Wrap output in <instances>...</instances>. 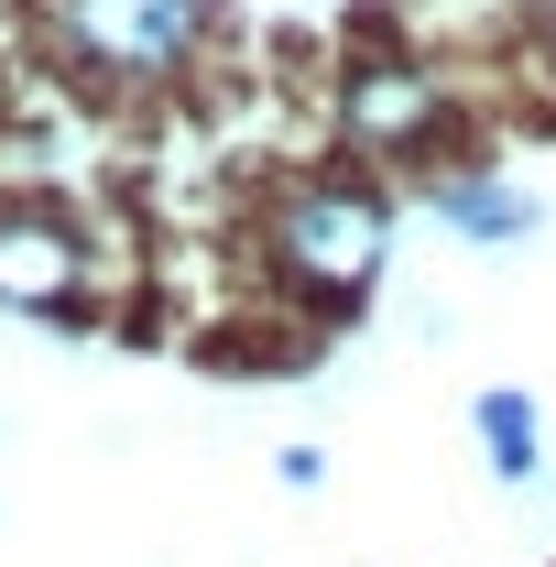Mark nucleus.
I'll return each instance as SVG.
<instances>
[{
    "label": "nucleus",
    "instance_id": "nucleus-5",
    "mask_svg": "<svg viewBox=\"0 0 556 567\" xmlns=\"http://www.w3.org/2000/svg\"><path fill=\"white\" fill-rule=\"evenodd\" d=\"M436 218L459 229V240H524L535 229V197H513V186H491V175H459V186H436Z\"/></svg>",
    "mask_w": 556,
    "mask_h": 567
},
{
    "label": "nucleus",
    "instance_id": "nucleus-4",
    "mask_svg": "<svg viewBox=\"0 0 556 567\" xmlns=\"http://www.w3.org/2000/svg\"><path fill=\"white\" fill-rule=\"evenodd\" d=\"M349 110V142H371V153H415L425 132H436V76L404 66V55H360L339 87Z\"/></svg>",
    "mask_w": 556,
    "mask_h": 567
},
{
    "label": "nucleus",
    "instance_id": "nucleus-6",
    "mask_svg": "<svg viewBox=\"0 0 556 567\" xmlns=\"http://www.w3.org/2000/svg\"><path fill=\"white\" fill-rule=\"evenodd\" d=\"M481 447H491V481H535L546 470V425H535V404L524 393H481Z\"/></svg>",
    "mask_w": 556,
    "mask_h": 567
},
{
    "label": "nucleus",
    "instance_id": "nucleus-7",
    "mask_svg": "<svg viewBox=\"0 0 556 567\" xmlns=\"http://www.w3.org/2000/svg\"><path fill=\"white\" fill-rule=\"evenodd\" d=\"M274 481H284V492H317V481H328V458H317V447H284Z\"/></svg>",
    "mask_w": 556,
    "mask_h": 567
},
{
    "label": "nucleus",
    "instance_id": "nucleus-2",
    "mask_svg": "<svg viewBox=\"0 0 556 567\" xmlns=\"http://www.w3.org/2000/svg\"><path fill=\"white\" fill-rule=\"evenodd\" d=\"M44 33L99 87H164L208 55L218 0H44Z\"/></svg>",
    "mask_w": 556,
    "mask_h": 567
},
{
    "label": "nucleus",
    "instance_id": "nucleus-1",
    "mask_svg": "<svg viewBox=\"0 0 556 567\" xmlns=\"http://www.w3.org/2000/svg\"><path fill=\"white\" fill-rule=\"evenodd\" d=\"M262 251H274V274L306 306H360L382 284V251H393V208L371 186H349V175H317V186H284L274 197Z\"/></svg>",
    "mask_w": 556,
    "mask_h": 567
},
{
    "label": "nucleus",
    "instance_id": "nucleus-3",
    "mask_svg": "<svg viewBox=\"0 0 556 567\" xmlns=\"http://www.w3.org/2000/svg\"><path fill=\"white\" fill-rule=\"evenodd\" d=\"M87 229L66 208H44V197H0V306L11 317H76L87 306Z\"/></svg>",
    "mask_w": 556,
    "mask_h": 567
}]
</instances>
